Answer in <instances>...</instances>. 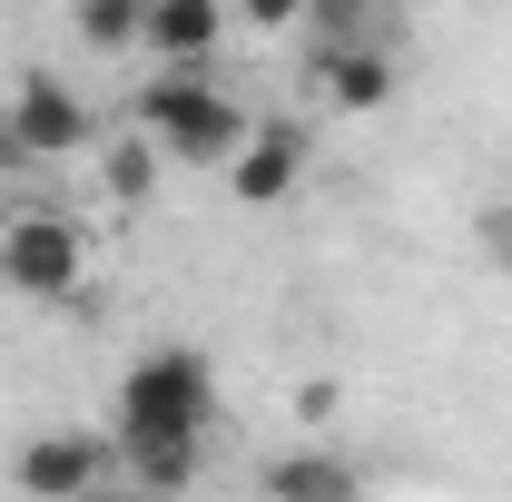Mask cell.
Masks as SVG:
<instances>
[{
	"instance_id": "7a4b0ae2",
	"label": "cell",
	"mask_w": 512,
	"mask_h": 502,
	"mask_svg": "<svg viewBox=\"0 0 512 502\" xmlns=\"http://www.w3.org/2000/svg\"><path fill=\"white\" fill-rule=\"evenodd\" d=\"M119 434H217V365L197 345H148L119 375Z\"/></svg>"
},
{
	"instance_id": "9c48e42d",
	"label": "cell",
	"mask_w": 512,
	"mask_h": 502,
	"mask_svg": "<svg viewBox=\"0 0 512 502\" xmlns=\"http://www.w3.org/2000/svg\"><path fill=\"white\" fill-rule=\"evenodd\" d=\"M266 502H365V473L345 453L306 443V453H276L266 463Z\"/></svg>"
},
{
	"instance_id": "7c38bea8",
	"label": "cell",
	"mask_w": 512,
	"mask_h": 502,
	"mask_svg": "<svg viewBox=\"0 0 512 502\" xmlns=\"http://www.w3.org/2000/svg\"><path fill=\"white\" fill-rule=\"evenodd\" d=\"M158 168H168V158H158V148H148V138H119V148H109V158H99V188L119 197V207H138V197L158 188Z\"/></svg>"
},
{
	"instance_id": "2e32d148",
	"label": "cell",
	"mask_w": 512,
	"mask_h": 502,
	"mask_svg": "<svg viewBox=\"0 0 512 502\" xmlns=\"http://www.w3.org/2000/svg\"><path fill=\"white\" fill-rule=\"evenodd\" d=\"M247 20H256V30H296L306 10H296V0H247Z\"/></svg>"
},
{
	"instance_id": "30bf717a",
	"label": "cell",
	"mask_w": 512,
	"mask_h": 502,
	"mask_svg": "<svg viewBox=\"0 0 512 502\" xmlns=\"http://www.w3.org/2000/svg\"><path fill=\"white\" fill-rule=\"evenodd\" d=\"M316 89L335 109H384L394 99V60L384 50H335V60H316Z\"/></svg>"
},
{
	"instance_id": "5b68a950",
	"label": "cell",
	"mask_w": 512,
	"mask_h": 502,
	"mask_svg": "<svg viewBox=\"0 0 512 502\" xmlns=\"http://www.w3.org/2000/svg\"><path fill=\"white\" fill-rule=\"evenodd\" d=\"M99 473H119V443L79 434V424L30 434L20 453H10V483H20L30 502H89V493H99Z\"/></svg>"
},
{
	"instance_id": "9a60e30c",
	"label": "cell",
	"mask_w": 512,
	"mask_h": 502,
	"mask_svg": "<svg viewBox=\"0 0 512 502\" xmlns=\"http://www.w3.org/2000/svg\"><path fill=\"white\" fill-rule=\"evenodd\" d=\"M335 404H345V394H335V384H296V414H306V424H335Z\"/></svg>"
},
{
	"instance_id": "277c9868",
	"label": "cell",
	"mask_w": 512,
	"mask_h": 502,
	"mask_svg": "<svg viewBox=\"0 0 512 502\" xmlns=\"http://www.w3.org/2000/svg\"><path fill=\"white\" fill-rule=\"evenodd\" d=\"M89 276V237L69 217H10L0 227V286L10 296H79Z\"/></svg>"
},
{
	"instance_id": "52a82bcc",
	"label": "cell",
	"mask_w": 512,
	"mask_h": 502,
	"mask_svg": "<svg viewBox=\"0 0 512 502\" xmlns=\"http://www.w3.org/2000/svg\"><path fill=\"white\" fill-rule=\"evenodd\" d=\"M109 443H119V483L148 493V502H178L197 483V463H207L197 434H109Z\"/></svg>"
},
{
	"instance_id": "5bb4252c",
	"label": "cell",
	"mask_w": 512,
	"mask_h": 502,
	"mask_svg": "<svg viewBox=\"0 0 512 502\" xmlns=\"http://www.w3.org/2000/svg\"><path fill=\"white\" fill-rule=\"evenodd\" d=\"M483 256L512 276V197H503V207H483Z\"/></svg>"
},
{
	"instance_id": "ac0fdd59",
	"label": "cell",
	"mask_w": 512,
	"mask_h": 502,
	"mask_svg": "<svg viewBox=\"0 0 512 502\" xmlns=\"http://www.w3.org/2000/svg\"><path fill=\"white\" fill-rule=\"evenodd\" d=\"M10 168H20V148H10V128H0V178H10Z\"/></svg>"
},
{
	"instance_id": "ba28073f",
	"label": "cell",
	"mask_w": 512,
	"mask_h": 502,
	"mask_svg": "<svg viewBox=\"0 0 512 502\" xmlns=\"http://www.w3.org/2000/svg\"><path fill=\"white\" fill-rule=\"evenodd\" d=\"M138 40L168 69H207L217 40H227V10H217V0H148V30H138Z\"/></svg>"
},
{
	"instance_id": "3957f363",
	"label": "cell",
	"mask_w": 512,
	"mask_h": 502,
	"mask_svg": "<svg viewBox=\"0 0 512 502\" xmlns=\"http://www.w3.org/2000/svg\"><path fill=\"white\" fill-rule=\"evenodd\" d=\"M0 128H10V148H20V168H30V158H79V148L99 138V109L69 89L60 69H20V89H10Z\"/></svg>"
},
{
	"instance_id": "8fae6325",
	"label": "cell",
	"mask_w": 512,
	"mask_h": 502,
	"mask_svg": "<svg viewBox=\"0 0 512 502\" xmlns=\"http://www.w3.org/2000/svg\"><path fill=\"white\" fill-rule=\"evenodd\" d=\"M69 30L109 60V50H138V30H148V0H79L69 10Z\"/></svg>"
},
{
	"instance_id": "8992f818",
	"label": "cell",
	"mask_w": 512,
	"mask_h": 502,
	"mask_svg": "<svg viewBox=\"0 0 512 502\" xmlns=\"http://www.w3.org/2000/svg\"><path fill=\"white\" fill-rule=\"evenodd\" d=\"M306 178V128L296 119H256V138L237 148V168H227V197L237 207H286Z\"/></svg>"
},
{
	"instance_id": "6da1fadb",
	"label": "cell",
	"mask_w": 512,
	"mask_h": 502,
	"mask_svg": "<svg viewBox=\"0 0 512 502\" xmlns=\"http://www.w3.org/2000/svg\"><path fill=\"white\" fill-rule=\"evenodd\" d=\"M138 128H148V148L168 158V168H237V148L256 138V119L207 79V69H158L148 89H138Z\"/></svg>"
},
{
	"instance_id": "e0dca14e",
	"label": "cell",
	"mask_w": 512,
	"mask_h": 502,
	"mask_svg": "<svg viewBox=\"0 0 512 502\" xmlns=\"http://www.w3.org/2000/svg\"><path fill=\"white\" fill-rule=\"evenodd\" d=\"M89 502H148V493H128V483H99V493H89Z\"/></svg>"
},
{
	"instance_id": "4fadbf2b",
	"label": "cell",
	"mask_w": 512,
	"mask_h": 502,
	"mask_svg": "<svg viewBox=\"0 0 512 502\" xmlns=\"http://www.w3.org/2000/svg\"><path fill=\"white\" fill-rule=\"evenodd\" d=\"M306 40H316V60H335V50H375L355 0H316V10H306Z\"/></svg>"
}]
</instances>
